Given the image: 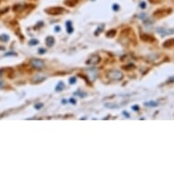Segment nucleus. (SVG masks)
Masks as SVG:
<instances>
[{
  "label": "nucleus",
  "instance_id": "f257e3e1",
  "mask_svg": "<svg viewBox=\"0 0 174 174\" xmlns=\"http://www.w3.org/2000/svg\"><path fill=\"white\" fill-rule=\"evenodd\" d=\"M107 77L110 80L114 81H120L123 79V73L120 70H115V69H110L107 72Z\"/></svg>",
  "mask_w": 174,
  "mask_h": 174
},
{
  "label": "nucleus",
  "instance_id": "f03ea898",
  "mask_svg": "<svg viewBox=\"0 0 174 174\" xmlns=\"http://www.w3.org/2000/svg\"><path fill=\"white\" fill-rule=\"evenodd\" d=\"M30 65L33 68L35 69H37V70H40V69H43L46 68V64L45 62L41 60V59H33L30 60Z\"/></svg>",
  "mask_w": 174,
  "mask_h": 174
},
{
  "label": "nucleus",
  "instance_id": "7ed1b4c3",
  "mask_svg": "<svg viewBox=\"0 0 174 174\" xmlns=\"http://www.w3.org/2000/svg\"><path fill=\"white\" fill-rule=\"evenodd\" d=\"M45 12L51 16H57L65 13V9L62 7H49V8H46Z\"/></svg>",
  "mask_w": 174,
  "mask_h": 174
},
{
  "label": "nucleus",
  "instance_id": "20e7f679",
  "mask_svg": "<svg viewBox=\"0 0 174 174\" xmlns=\"http://www.w3.org/2000/svg\"><path fill=\"white\" fill-rule=\"evenodd\" d=\"M100 60H101V59H100V57L98 56V55H97V54H95V55H92L90 59L87 60V64L88 65H91V66H95V65H98L99 62H100Z\"/></svg>",
  "mask_w": 174,
  "mask_h": 174
},
{
  "label": "nucleus",
  "instance_id": "39448f33",
  "mask_svg": "<svg viewBox=\"0 0 174 174\" xmlns=\"http://www.w3.org/2000/svg\"><path fill=\"white\" fill-rule=\"evenodd\" d=\"M157 32L164 37V36H168V35H171V34H174V30L173 29H164V28H157Z\"/></svg>",
  "mask_w": 174,
  "mask_h": 174
},
{
  "label": "nucleus",
  "instance_id": "423d86ee",
  "mask_svg": "<svg viewBox=\"0 0 174 174\" xmlns=\"http://www.w3.org/2000/svg\"><path fill=\"white\" fill-rule=\"evenodd\" d=\"M45 79H46V77L37 75V76H35V77L32 78L31 82H32V83H40V82H42V81H44Z\"/></svg>",
  "mask_w": 174,
  "mask_h": 174
},
{
  "label": "nucleus",
  "instance_id": "0eeeda50",
  "mask_svg": "<svg viewBox=\"0 0 174 174\" xmlns=\"http://www.w3.org/2000/svg\"><path fill=\"white\" fill-rule=\"evenodd\" d=\"M45 42H46V45L48 47H52L55 44V38L53 37H51V36H48V37H46Z\"/></svg>",
  "mask_w": 174,
  "mask_h": 174
},
{
  "label": "nucleus",
  "instance_id": "6e6552de",
  "mask_svg": "<svg viewBox=\"0 0 174 174\" xmlns=\"http://www.w3.org/2000/svg\"><path fill=\"white\" fill-rule=\"evenodd\" d=\"M140 38H141L143 41H146V42H152V41H155V38H154V37H152L151 36L146 35V34L141 35V36H140Z\"/></svg>",
  "mask_w": 174,
  "mask_h": 174
},
{
  "label": "nucleus",
  "instance_id": "1a4fd4ad",
  "mask_svg": "<svg viewBox=\"0 0 174 174\" xmlns=\"http://www.w3.org/2000/svg\"><path fill=\"white\" fill-rule=\"evenodd\" d=\"M174 46V38H170L163 43L164 48H171Z\"/></svg>",
  "mask_w": 174,
  "mask_h": 174
},
{
  "label": "nucleus",
  "instance_id": "9d476101",
  "mask_svg": "<svg viewBox=\"0 0 174 174\" xmlns=\"http://www.w3.org/2000/svg\"><path fill=\"white\" fill-rule=\"evenodd\" d=\"M66 28H67V32L68 34H71V33H73V26H72V23L70 20H68L66 22Z\"/></svg>",
  "mask_w": 174,
  "mask_h": 174
},
{
  "label": "nucleus",
  "instance_id": "9b49d317",
  "mask_svg": "<svg viewBox=\"0 0 174 174\" xmlns=\"http://www.w3.org/2000/svg\"><path fill=\"white\" fill-rule=\"evenodd\" d=\"M65 88H66V86H65L64 82H63V81H59V84H57V87H56V91L60 92V91L64 90H65Z\"/></svg>",
  "mask_w": 174,
  "mask_h": 174
},
{
  "label": "nucleus",
  "instance_id": "f8f14e48",
  "mask_svg": "<svg viewBox=\"0 0 174 174\" xmlns=\"http://www.w3.org/2000/svg\"><path fill=\"white\" fill-rule=\"evenodd\" d=\"M158 105H159V103L156 102V101H153V100L144 103V106H147V107H157Z\"/></svg>",
  "mask_w": 174,
  "mask_h": 174
},
{
  "label": "nucleus",
  "instance_id": "ddd939ff",
  "mask_svg": "<svg viewBox=\"0 0 174 174\" xmlns=\"http://www.w3.org/2000/svg\"><path fill=\"white\" fill-rule=\"evenodd\" d=\"M105 107L108 109H117L119 108V105L116 103H105Z\"/></svg>",
  "mask_w": 174,
  "mask_h": 174
},
{
  "label": "nucleus",
  "instance_id": "4468645a",
  "mask_svg": "<svg viewBox=\"0 0 174 174\" xmlns=\"http://www.w3.org/2000/svg\"><path fill=\"white\" fill-rule=\"evenodd\" d=\"M0 41H2V42L9 41V36L7 34H2L1 36H0Z\"/></svg>",
  "mask_w": 174,
  "mask_h": 174
},
{
  "label": "nucleus",
  "instance_id": "2eb2a0df",
  "mask_svg": "<svg viewBox=\"0 0 174 174\" xmlns=\"http://www.w3.org/2000/svg\"><path fill=\"white\" fill-rule=\"evenodd\" d=\"M116 33H117V32H116V30L111 29V30H109V32H107L106 36H107V37H110V38H112V37H115Z\"/></svg>",
  "mask_w": 174,
  "mask_h": 174
},
{
  "label": "nucleus",
  "instance_id": "dca6fc26",
  "mask_svg": "<svg viewBox=\"0 0 174 174\" xmlns=\"http://www.w3.org/2000/svg\"><path fill=\"white\" fill-rule=\"evenodd\" d=\"M104 26H105V25H99L98 27L97 28V31H95V35H96V36H98L99 33H100L101 31H102V29L104 28Z\"/></svg>",
  "mask_w": 174,
  "mask_h": 174
},
{
  "label": "nucleus",
  "instance_id": "f3484780",
  "mask_svg": "<svg viewBox=\"0 0 174 174\" xmlns=\"http://www.w3.org/2000/svg\"><path fill=\"white\" fill-rule=\"evenodd\" d=\"M28 44H29L30 46H36L37 44H38V40L37 39H35V38H32V39L29 40Z\"/></svg>",
  "mask_w": 174,
  "mask_h": 174
},
{
  "label": "nucleus",
  "instance_id": "a211bd4d",
  "mask_svg": "<svg viewBox=\"0 0 174 174\" xmlns=\"http://www.w3.org/2000/svg\"><path fill=\"white\" fill-rule=\"evenodd\" d=\"M75 95H79V97H81V98H85V97L87 96V93H85V92H81V91H77V92L75 93Z\"/></svg>",
  "mask_w": 174,
  "mask_h": 174
},
{
  "label": "nucleus",
  "instance_id": "6ab92c4d",
  "mask_svg": "<svg viewBox=\"0 0 174 174\" xmlns=\"http://www.w3.org/2000/svg\"><path fill=\"white\" fill-rule=\"evenodd\" d=\"M76 80H77V79H76V77H72V78H70L69 79V84L70 85H72V84H75L76 83Z\"/></svg>",
  "mask_w": 174,
  "mask_h": 174
},
{
  "label": "nucleus",
  "instance_id": "aec40b11",
  "mask_svg": "<svg viewBox=\"0 0 174 174\" xmlns=\"http://www.w3.org/2000/svg\"><path fill=\"white\" fill-rule=\"evenodd\" d=\"M9 56H17V53L12 52V51L7 52V53H5V57H9Z\"/></svg>",
  "mask_w": 174,
  "mask_h": 174
},
{
  "label": "nucleus",
  "instance_id": "412c9836",
  "mask_svg": "<svg viewBox=\"0 0 174 174\" xmlns=\"http://www.w3.org/2000/svg\"><path fill=\"white\" fill-rule=\"evenodd\" d=\"M139 19H142V20H144V19H146L147 18V15H146V14H140V15L139 16Z\"/></svg>",
  "mask_w": 174,
  "mask_h": 174
},
{
  "label": "nucleus",
  "instance_id": "4be33fe9",
  "mask_svg": "<svg viewBox=\"0 0 174 174\" xmlns=\"http://www.w3.org/2000/svg\"><path fill=\"white\" fill-rule=\"evenodd\" d=\"M112 8H113L114 11H118V10L120 9V6H119L118 4H114L113 7H112Z\"/></svg>",
  "mask_w": 174,
  "mask_h": 174
},
{
  "label": "nucleus",
  "instance_id": "5701e85b",
  "mask_svg": "<svg viewBox=\"0 0 174 174\" xmlns=\"http://www.w3.org/2000/svg\"><path fill=\"white\" fill-rule=\"evenodd\" d=\"M43 106H44V104H43V103H39V104H36L34 107H35V109H41Z\"/></svg>",
  "mask_w": 174,
  "mask_h": 174
},
{
  "label": "nucleus",
  "instance_id": "b1692460",
  "mask_svg": "<svg viewBox=\"0 0 174 174\" xmlns=\"http://www.w3.org/2000/svg\"><path fill=\"white\" fill-rule=\"evenodd\" d=\"M38 53L40 54V55H43V54H45L46 53V49H44V48H39L38 49Z\"/></svg>",
  "mask_w": 174,
  "mask_h": 174
},
{
  "label": "nucleus",
  "instance_id": "393cba45",
  "mask_svg": "<svg viewBox=\"0 0 174 174\" xmlns=\"http://www.w3.org/2000/svg\"><path fill=\"white\" fill-rule=\"evenodd\" d=\"M43 26H44V23H43L42 21H40V22L37 23V25H36V28H39V27H41Z\"/></svg>",
  "mask_w": 174,
  "mask_h": 174
},
{
  "label": "nucleus",
  "instance_id": "a878e982",
  "mask_svg": "<svg viewBox=\"0 0 174 174\" xmlns=\"http://www.w3.org/2000/svg\"><path fill=\"white\" fill-rule=\"evenodd\" d=\"M139 7H140L142 9H145V8H146V3H145V2H141V3L139 4Z\"/></svg>",
  "mask_w": 174,
  "mask_h": 174
},
{
  "label": "nucleus",
  "instance_id": "bb28decb",
  "mask_svg": "<svg viewBox=\"0 0 174 174\" xmlns=\"http://www.w3.org/2000/svg\"><path fill=\"white\" fill-rule=\"evenodd\" d=\"M131 109H132L134 111H138V110L139 109V107L138 105H134V106H132V107H131Z\"/></svg>",
  "mask_w": 174,
  "mask_h": 174
},
{
  "label": "nucleus",
  "instance_id": "cd10ccee",
  "mask_svg": "<svg viewBox=\"0 0 174 174\" xmlns=\"http://www.w3.org/2000/svg\"><path fill=\"white\" fill-rule=\"evenodd\" d=\"M69 102H70L71 104H74V105H75V104H76V99L73 98H69Z\"/></svg>",
  "mask_w": 174,
  "mask_h": 174
},
{
  "label": "nucleus",
  "instance_id": "c85d7f7f",
  "mask_svg": "<svg viewBox=\"0 0 174 174\" xmlns=\"http://www.w3.org/2000/svg\"><path fill=\"white\" fill-rule=\"evenodd\" d=\"M55 31L56 32H59L60 31V26H55Z\"/></svg>",
  "mask_w": 174,
  "mask_h": 174
},
{
  "label": "nucleus",
  "instance_id": "c756f323",
  "mask_svg": "<svg viewBox=\"0 0 174 174\" xmlns=\"http://www.w3.org/2000/svg\"><path fill=\"white\" fill-rule=\"evenodd\" d=\"M168 82H170V83H171V82H174V76L170 77V78L168 79Z\"/></svg>",
  "mask_w": 174,
  "mask_h": 174
},
{
  "label": "nucleus",
  "instance_id": "7c9ffc66",
  "mask_svg": "<svg viewBox=\"0 0 174 174\" xmlns=\"http://www.w3.org/2000/svg\"><path fill=\"white\" fill-rule=\"evenodd\" d=\"M122 113H123V115H125V116H126L127 118H129V115H128V112H126V111H123Z\"/></svg>",
  "mask_w": 174,
  "mask_h": 174
},
{
  "label": "nucleus",
  "instance_id": "2f4dec72",
  "mask_svg": "<svg viewBox=\"0 0 174 174\" xmlns=\"http://www.w3.org/2000/svg\"><path fill=\"white\" fill-rule=\"evenodd\" d=\"M61 102H62V104H67V103H68V101H67V99H62V100H61Z\"/></svg>",
  "mask_w": 174,
  "mask_h": 174
},
{
  "label": "nucleus",
  "instance_id": "473e14b6",
  "mask_svg": "<svg viewBox=\"0 0 174 174\" xmlns=\"http://www.w3.org/2000/svg\"><path fill=\"white\" fill-rule=\"evenodd\" d=\"M3 85H4V82H3L2 80H0V89L2 88V87H3Z\"/></svg>",
  "mask_w": 174,
  "mask_h": 174
},
{
  "label": "nucleus",
  "instance_id": "72a5a7b5",
  "mask_svg": "<svg viewBox=\"0 0 174 174\" xmlns=\"http://www.w3.org/2000/svg\"><path fill=\"white\" fill-rule=\"evenodd\" d=\"M91 1H94V0H91Z\"/></svg>",
  "mask_w": 174,
  "mask_h": 174
},
{
  "label": "nucleus",
  "instance_id": "f704fd0d",
  "mask_svg": "<svg viewBox=\"0 0 174 174\" xmlns=\"http://www.w3.org/2000/svg\"><path fill=\"white\" fill-rule=\"evenodd\" d=\"M0 77H1V74H0Z\"/></svg>",
  "mask_w": 174,
  "mask_h": 174
}]
</instances>
